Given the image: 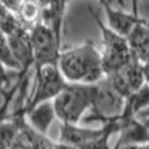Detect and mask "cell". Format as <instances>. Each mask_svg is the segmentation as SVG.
Masks as SVG:
<instances>
[{"label":"cell","mask_w":149,"mask_h":149,"mask_svg":"<svg viewBox=\"0 0 149 149\" xmlns=\"http://www.w3.org/2000/svg\"><path fill=\"white\" fill-rule=\"evenodd\" d=\"M127 40L134 57H137L142 63L149 61V24L145 19L136 24V27L128 33Z\"/></svg>","instance_id":"cell-10"},{"label":"cell","mask_w":149,"mask_h":149,"mask_svg":"<svg viewBox=\"0 0 149 149\" xmlns=\"http://www.w3.org/2000/svg\"><path fill=\"white\" fill-rule=\"evenodd\" d=\"M136 118H139V119H146V118H149V106H148L146 109H143L140 113L136 115Z\"/></svg>","instance_id":"cell-17"},{"label":"cell","mask_w":149,"mask_h":149,"mask_svg":"<svg viewBox=\"0 0 149 149\" xmlns=\"http://www.w3.org/2000/svg\"><path fill=\"white\" fill-rule=\"evenodd\" d=\"M143 73H145V81H146V84H149V61L143 63Z\"/></svg>","instance_id":"cell-18"},{"label":"cell","mask_w":149,"mask_h":149,"mask_svg":"<svg viewBox=\"0 0 149 149\" xmlns=\"http://www.w3.org/2000/svg\"><path fill=\"white\" fill-rule=\"evenodd\" d=\"M42 10H43V6L40 3V0H21L17 15L27 29H31L36 22L40 21Z\"/></svg>","instance_id":"cell-12"},{"label":"cell","mask_w":149,"mask_h":149,"mask_svg":"<svg viewBox=\"0 0 149 149\" xmlns=\"http://www.w3.org/2000/svg\"><path fill=\"white\" fill-rule=\"evenodd\" d=\"M148 106H149V84L145 82L139 90L133 91L125 98V107H124V112L121 113V118L122 119L133 118Z\"/></svg>","instance_id":"cell-11"},{"label":"cell","mask_w":149,"mask_h":149,"mask_svg":"<svg viewBox=\"0 0 149 149\" xmlns=\"http://www.w3.org/2000/svg\"><path fill=\"white\" fill-rule=\"evenodd\" d=\"M67 79L61 73L58 64H46L39 70H34V85L33 94L29 98L27 109L54 98L61 93V90L67 85Z\"/></svg>","instance_id":"cell-5"},{"label":"cell","mask_w":149,"mask_h":149,"mask_svg":"<svg viewBox=\"0 0 149 149\" xmlns=\"http://www.w3.org/2000/svg\"><path fill=\"white\" fill-rule=\"evenodd\" d=\"M10 12H14V14H17L18 9H19V5H21V0H0Z\"/></svg>","instance_id":"cell-14"},{"label":"cell","mask_w":149,"mask_h":149,"mask_svg":"<svg viewBox=\"0 0 149 149\" xmlns=\"http://www.w3.org/2000/svg\"><path fill=\"white\" fill-rule=\"evenodd\" d=\"M90 14L93 15L94 21L97 22L98 29L102 30V34H103V51H102L103 69H104V74H107L110 72L121 69L122 66H125L133 58V52L125 36L116 33L110 27H106L102 22L100 17L93 9H90Z\"/></svg>","instance_id":"cell-3"},{"label":"cell","mask_w":149,"mask_h":149,"mask_svg":"<svg viewBox=\"0 0 149 149\" xmlns=\"http://www.w3.org/2000/svg\"><path fill=\"white\" fill-rule=\"evenodd\" d=\"M98 2H100L102 5H106V3H107V0H98Z\"/></svg>","instance_id":"cell-19"},{"label":"cell","mask_w":149,"mask_h":149,"mask_svg":"<svg viewBox=\"0 0 149 149\" xmlns=\"http://www.w3.org/2000/svg\"><path fill=\"white\" fill-rule=\"evenodd\" d=\"M10 14V10L0 2V27H2V24L6 21V18H8V15Z\"/></svg>","instance_id":"cell-15"},{"label":"cell","mask_w":149,"mask_h":149,"mask_svg":"<svg viewBox=\"0 0 149 149\" xmlns=\"http://www.w3.org/2000/svg\"><path fill=\"white\" fill-rule=\"evenodd\" d=\"M55 146H61V145L49 140L48 134L37 131L26 121L21 125L12 148H55Z\"/></svg>","instance_id":"cell-9"},{"label":"cell","mask_w":149,"mask_h":149,"mask_svg":"<svg viewBox=\"0 0 149 149\" xmlns=\"http://www.w3.org/2000/svg\"><path fill=\"white\" fill-rule=\"evenodd\" d=\"M97 84L67 82L61 93L54 98L57 116L61 122L78 124L94 107Z\"/></svg>","instance_id":"cell-2"},{"label":"cell","mask_w":149,"mask_h":149,"mask_svg":"<svg viewBox=\"0 0 149 149\" xmlns=\"http://www.w3.org/2000/svg\"><path fill=\"white\" fill-rule=\"evenodd\" d=\"M139 2L140 0H131V12L139 15Z\"/></svg>","instance_id":"cell-16"},{"label":"cell","mask_w":149,"mask_h":149,"mask_svg":"<svg viewBox=\"0 0 149 149\" xmlns=\"http://www.w3.org/2000/svg\"><path fill=\"white\" fill-rule=\"evenodd\" d=\"M26 118H27V122L33 128H36L37 131H40L43 134H48L49 127L52 125V122L55 119H58L52 100L42 102V103H37V104L29 107L26 110Z\"/></svg>","instance_id":"cell-7"},{"label":"cell","mask_w":149,"mask_h":149,"mask_svg":"<svg viewBox=\"0 0 149 149\" xmlns=\"http://www.w3.org/2000/svg\"><path fill=\"white\" fill-rule=\"evenodd\" d=\"M60 2H63V3H67V2H69V0H60Z\"/></svg>","instance_id":"cell-20"},{"label":"cell","mask_w":149,"mask_h":149,"mask_svg":"<svg viewBox=\"0 0 149 149\" xmlns=\"http://www.w3.org/2000/svg\"><path fill=\"white\" fill-rule=\"evenodd\" d=\"M58 66L69 82L97 84L104 76L103 54L93 40L60 52Z\"/></svg>","instance_id":"cell-1"},{"label":"cell","mask_w":149,"mask_h":149,"mask_svg":"<svg viewBox=\"0 0 149 149\" xmlns=\"http://www.w3.org/2000/svg\"><path fill=\"white\" fill-rule=\"evenodd\" d=\"M34 70H39L46 64H58L61 52V37L57 36L49 24L39 21L30 29Z\"/></svg>","instance_id":"cell-4"},{"label":"cell","mask_w":149,"mask_h":149,"mask_svg":"<svg viewBox=\"0 0 149 149\" xmlns=\"http://www.w3.org/2000/svg\"><path fill=\"white\" fill-rule=\"evenodd\" d=\"M106 17H107V24L112 30H115L116 33L122 34V36H128V33L136 27V24H139L143 21V18H140L136 14H128L124 8H116L112 6L109 3L103 5Z\"/></svg>","instance_id":"cell-8"},{"label":"cell","mask_w":149,"mask_h":149,"mask_svg":"<svg viewBox=\"0 0 149 149\" xmlns=\"http://www.w3.org/2000/svg\"><path fill=\"white\" fill-rule=\"evenodd\" d=\"M145 145H149V128L136 116L122 119V127L118 133V142L115 143V148Z\"/></svg>","instance_id":"cell-6"},{"label":"cell","mask_w":149,"mask_h":149,"mask_svg":"<svg viewBox=\"0 0 149 149\" xmlns=\"http://www.w3.org/2000/svg\"><path fill=\"white\" fill-rule=\"evenodd\" d=\"M0 61L8 67V69H12V70H21L22 72V67L19 64V61L17 60V57L12 52V48L9 45V40H8V36L0 30Z\"/></svg>","instance_id":"cell-13"}]
</instances>
